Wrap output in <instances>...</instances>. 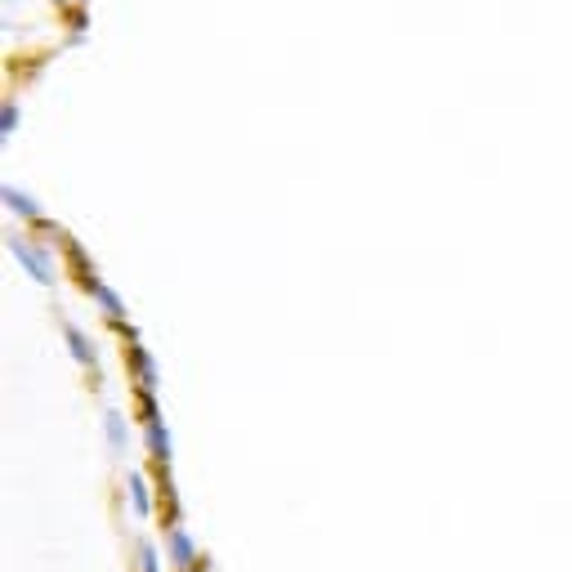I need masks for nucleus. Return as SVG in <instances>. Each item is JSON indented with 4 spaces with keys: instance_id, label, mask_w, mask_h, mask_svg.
<instances>
[{
    "instance_id": "nucleus-1",
    "label": "nucleus",
    "mask_w": 572,
    "mask_h": 572,
    "mask_svg": "<svg viewBox=\"0 0 572 572\" xmlns=\"http://www.w3.org/2000/svg\"><path fill=\"white\" fill-rule=\"evenodd\" d=\"M14 255H18V264H23L27 273H32L36 282L41 286H54V269H50V251H45V246H32L27 242V237H14Z\"/></svg>"
},
{
    "instance_id": "nucleus-2",
    "label": "nucleus",
    "mask_w": 572,
    "mask_h": 572,
    "mask_svg": "<svg viewBox=\"0 0 572 572\" xmlns=\"http://www.w3.org/2000/svg\"><path fill=\"white\" fill-rule=\"evenodd\" d=\"M63 336H68V349H72V358L81 362L90 376H99V354H94V345H90V336H85L81 327H72V322H63Z\"/></svg>"
},
{
    "instance_id": "nucleus-3",
    "label": "nucleus",
    "mask_w": 572,
    "mask_h": 572,
    "mask_svg": "<svg viewBox=\"0 0 572 572\" xmlns=\"http://www.w3.org/2000/svg\"><path fill=\"white\" fill-rule=\"evenodd\" d=\"M0 202H5L9 211L18 215V219H32V224H41V219H45L41 202H36V197H27L23 188H14V184H5V188H0Z\"/></svg>"
},
{
    "instance_id": "nucleus-4",
    "label": "nucleus",
    "mask_w": 572,
    "mask_h": 572,
    "mask_svg": "<svg viewBox=\"0 0 572 572\" xmlns=\"http://www.w3.org/2000/svg\"><path fill=\"white\" fill-rule=\"evenodd\" d=\"M18 130V103H5V121H0V143H9Z\"/></svg>"
},
{
    "instance_id": "nucleus-5",
    "label": "nucleus",
    "mask_w": 572,
    "mask_h": 572,
    "mask_svg": "<svg viewBox=\"0 0 572 572\" xmlns=\"http://www.w3.org/2000/svg\"><path fill=\"white\" fill-rule=\"evenodd\" d=\"M59 5H68V0H59Z\"/></svg>"
}]
</instances>
